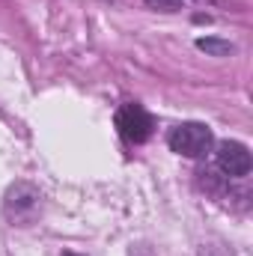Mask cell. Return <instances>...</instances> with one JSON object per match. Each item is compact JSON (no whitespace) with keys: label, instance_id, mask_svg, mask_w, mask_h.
<instances>
[{"label":"cell","instance_id":"7","mask_svg":"<svg viewBox=\"0 0 253 256\" xmlns=\"http://www.w3.org/2000/svg\"><path fill=\"white\" fill-rule=\"evenodd\" d=\"M63 256H78V254H68V250H66V254H63Z\"/></svg>","mask_w":253,"mask_h":256},{"label":"cell","instance_id":"5","mask_svg":"<svg viewBox=\"0 0 253 256\" xmlns=\"http://www.w3.org/2000/svg\"><path fill=\"white\" fill-rule=\"evenodd\" d=\"M196 48L206 51V54H212V57H226V54L236 51L230 42H220V39H196Z\"/></svg>","mask_w":253,"mask_h":256},{"label":"cell","instance_id":"6","mask_svg":"<svg viewBox=\"0 0 253 256\" xmlns=\"http://www.w3.org/2000/svg\"><path fill=\"white\" fill-rule=\"evenodd\" d=\"M152 9H164V12H176V9H182V6H190V3H196V0H146Z\"/></svg>","mask_w":253,"mask_h":256},{"label":"cell","instance_id":"1","mask_svg":"<svg viewBox=\"0 0 253 256\" xmlns=\"http://www.w3.org/2000/svg\"><path fill=\"white\" fill-rule=\"evenodd\" d=\"M3 214L12 226H30L42 214V194L30 182H15L3 196Z\"/></svg>","mask_w":253,"mask_h":256},{"label":"cell","instance_id":"2","mask_svg":"<svg viewBox=\"0 0 253 256\" xmlns=\"http://www.w3.org/2000/svg\"><path fill=\"white\" fill-rule=\"evenodd\" d=\"M167 146L176 155H182V158L200 161V158H206L214 149V134H212V128L202 126V122H179L176 128H170Z\"/></svg>","mask_w":253,"mask_h":256},{"label":"cell","instance_id":"4","mask_svg":"<svg viewBox=\"0 0 253 256\" xmlns=\"http://www.w3.org/2000/svg\"><path fill=\"white\" fill-rule=\"evenodd\" d=\"M214 167L226 179H244L253 167L250 149L244 143H238V140H220L218 152H214Z\"/></svg>","mask_w":253,"mask_h":256},{"label":"cell","instance_id":"3","mask_svg":"<svg viewBox=\"0 0 253 256\" xmlns=\"http://www.w3.org/2000/svg\"><path fill=\"white\" fill-rule=\"evenodd\" d=\"M114 122H116V131H120V137L126 143H146L152 137V131H155L152 114L143 104H137V102H126L116 110V120Z\"/></svg>","mask_w":253,"mask_h":256}]
</instances>
